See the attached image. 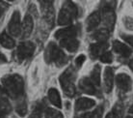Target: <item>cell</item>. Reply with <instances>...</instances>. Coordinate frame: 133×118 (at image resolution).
Listing matches in <instances>:
<instances>
[{"mask_svg": "<svg viewBox=\"0 0 133 118\" xmlns=\"http://www.w3.org/2000/svg\"><path fill=\"white\" fill-rule=\"evenodd\" d=\"M53 1L54 0H39V2L41 4L42 9H47L50 7H53Z\"/></svg>", "mask_w": 133, "mask_h": 118, "instance_id": "30", "label": "cell"}, {"mask_svg": "<svg viewBox=\"0 0 133 118\" xmlns=\"http://www.w3.org/2000/svg\"><path fill=\"white\" fill-rule=\"evenodd\" d=\"M103 83H104V90L106 93H110L114 83V72L110 67L105 68L104 76H103Z\"/></svg>", "mask_w": 133, "mask_h": 118, "instance_id": "11", "label": "cell"}, {"mask_svg": "<svg viewBox=\"0 0 133 118\" xmlns=\"http://www.w3.org/2000/svg\"><path fill=\"white\" fill-rule=\"evenodd\" d=\"M85 60H86V56L84 54H80L79 56L75 59V64H76L77 67H81L82 64L85 62Z\"/></svg>", "mask_w": 133, "mask_h": 118, "instance_id": "31", "label": "cell"}, {"mask_svg": "<svg viewBox=\"0 0 133 118\" xmlns=\"http://www.w3.org/2000/svg\"><path fill=\"white\" fill-rule=\"evenodd\" d=\"M74 79H75V71L72 67L68 68L60 77V83L62 89L65 94L69 97H72L75 94V86H74Z\"/></svg>", "mask_w": 133, "mask_h": 118, "instance_id": "4", "label": "cell"}, {"mask_svg": "<svg viewBox=\"0 0 133 118\" xmlns=\"http://www.w3.org/2000/svg\"><path fill=\"white\" fill-rule=\"evenodd\" d=\"M96 105V102L93 99L89 98H80L75 102V109L77 111H81V110H85L88 108H93Z\"/></svg>", "mask_w": 133, "mask_h": 118, "instance_id": "16", "label": "cell"}, {"mask_svg": "<svg viewBox=\"0 0 133 118\" xmlns=\"http://www.w3.org/2000/svg\"><path fill=\"white\" fill-rule=\"evenodd\" d=\"M59 41H60L61 47L66 48V51L70 52H75L78 49L79 42L76 39V37L65 38V39H61Z\"/></svg>", "mask_w": 133, "mask_h": 118, "instance_id": "9", "label": "cell"}, {"mask_svg": "<svg viewBox=\"0 0 133 118\" xmlns=\"http://www.w3.org/2000/svg\"><path fill=\"white\" fill-rule=\"evenodd\" d=\"M17 112L18 113L19 116H21V117L25 116V114L27 113V105H26V102L24 101V100H21L20 103L17 104Z\"/></svg>", "mask_w": 133, "mask_h": 118, "instance_id": "25", "label": "cell"}, {"mask_svg": "<svg viewBox=\"0 0 133 118\" xmlns=\"http://www.w3.org/2000/svg\"><path fill=\"white\" fill-rule=\"evenodd\" d=\"M12 110L10 102L6 98H0V114L3 116H7Z\"/></svg>", "mask_w": 133, "mask_h": 118, "instance_id": "21", "label": "cell"}, {"mask_svg": "<svg viewBox=\"0 0 133 118\" xmlns=\"http://www.w3.org/2000/svg\"><path fill=\"white\" fill-rule=\"evenodd\" d=\"M127 118H133V117H131V116H127Z\"/></svg>", "mask_w": 133, "mask_h": 118, "instance_id": "40", "label": "cell"}, {"mask_svg": "<svg viewBox=\"0 0 133 118\" xmlns=\"http://www.w3.org/2000/svg\"><path fill=\"white\" fill-rule=\"evenodd\" d=\"M2 14H3V9H2V7L0 6V17L2 16Z\"/></svg>", "mask_w": 133, "mask_h": 118, "instance_id": "38", "label": "cell"}, {"mask_svg": "<svg viewBox=\"0 0 133 118\" xmlns=\"http://www.w3.org/2000/svg\"><path fill=\"white\" fill-rule=\"evenodd\" d=\"M123 39L127 44H129L131 47H133V36H129V35H122Z\"/></svg>", "mask_w": 133, "mask_h": 118, "instance_id": "32", "label": "cell"}, {"mask_svg": "<svg viewBox=\"0 0 133 118\" xmlns=\"http://www.w3.org/2000/svg\"><path fill=\"white\" fill-rule=\"evenodd\" d=\"M8 1H14V0H8Z\"/></svg>", "mask_w": 133, "mask_h": 118, "instance_id": "41", "label": "cell"}, {"mask_svg": "<svg viewBox=\"0 0 133 118\" xmlns=\"http://www.w3.org/2000/svg\"><path fill=\"white\" fill-rule=\"evenodd\" d=\"M102 112H103V108L100 105L98 108H97L91 114V118H102Z\"/></svg>", "mask_w": 133, "mask_h": 118, "instance_id": "29", "label": "cell"}, {"mask_svg": "<svg viewBox=\"0 0 133 118\" xmlns=\"http://www.w3.org/2000/svg\"><path fill=\"white\" fill-rule=\"evenodd\" d=\"M105 118H114V117H113V115H112V113L110 112V113H108V114H107V116Z\"/></svg>", "mask_w": 133, "mask_h": 118, "instance_id": "37", "label": "cell"}, {"mask_svg": "<svg viewBox=\"0 0 133 118\" xmlns=\"http://www.w3.org/2000/svg\"><path fill=\"white\" fill-rule=\"evenodd\" d=\"M125 27L130 29V30H132L133 29V20H131L130 17H127V20H125Z\"/></svg>", "mask_w": 133, "mask_h": 118, "instance_id": "33", "label": "cell"}, {"mask_svg": "<svg viewBox=\"0 0 133 118\" xmlns=\"http://www.w3.org/2000/svg\"><path fill=\"white\" fill-rule=\"evenodd\" d=\"M100 20H101V15L98 11L91 14L86 20L87 31H93L94 29H96L100 23Z\"/></svg>", "mask_w": 133, "mask_h": 118, "instance_id": "10", "label": "cell"}, {"mask_svg": "<svg viewBox=\"0 0 133 118\" xmlns=\"http://www.w3.org/2000/svg\"><path fill=\"white\" fill-rule=\"evenodd\" d=\"M43 109H44V105H43V103H42V102L37 103L36 105L33 108L32 112H31L30 118H42Z\"/></svg>", "mask_w": 133, "mask_h": 118, "instance_id": "22", "label": "cell"}, {"mask_svg": "<svg viewBox=\"0 0 133 118\" xmlns=\"http://www.w3.org/2000/svg\"><path fill=\"white\" fill-rule=\"evenodd\" d=\"M35 51V45L32 42H23L18 45L17 49V60L22 61L30 58Z\"/></svg>", "mask_w": 133, "mask_h": 118, "instance_id": "5", "label": "cell"}, {"mask_svg": "<svg viewBox=\"0 0 133 118\" xmlns=\"http://www.w3.org/2000/svg\"><path fill=\"white\" fill-rule=\"evenodd\" d=\"M116 83L118 88L123 92H128L132 86V80L128 74H119L116 77Z\"/></svg>", "mask_w": 133, "mask_h": 118, "instance_id": "7", "label": "cell"}, {"mask_svg": "<svg viewBox=\"0 0 133 118\" xmlns=\"http://www.w3.org/2000/svg\"><path fill=\"white\" fill-rule=\"evenodd\" d=\"M0 45L5 48H13L15 47V41L11 36L3 32L0 34Z\"/></svg>", "mask_w": 133, "mask_h": 118, "instance_id": "19", "label": "cell"}, {"mask_svg": "<svg viewBox=\"0 0 133 118\" xmlns=\"http://www.w3.org/2000/svg\"><path fill=\"white\" fill-rule=\"evenodd\" d=\"M129 67H130V69L133 71V59L129 62Z\"/></svg>", "mask_w": 133, "mask_h": 118, "instance_id": "36", "label": "cell"}, {"mask_svg": "<svg viewBox=\"0 0 133 118\" xmlns=\"http://www.w3.org/2000/svg\"><path fill=\"white\" fill-rule=\"evenodd\" d=\"M44 115L45 118H64L63 114L60 111H58L57 109L51 108H47L44 110Z\"/></svg>", "mask_w": 133, "mask_h": 118, "instance_id": "24", "label": "cell"}, {"mask_svg": "<svg viewBox=\"0 0 133 118\" xmlns=\"http://www.w3.org/2000/svg\"><path fill=\"white\" fill-rule=\"evenodd\" d=\"M112 115L114 118H122L123 116V105L122 104H117L115 105V108H113V110L111 111Z\"/></svg>", "mask_w": 133, "mask_h": 118, "instance_id": "26", "label": "cell"}, {"mask_svg": "<svg viewBox=\"0 0 133 118\" xmlns=\"http://www.w3.org/2000/svg\"><path fill=\"white\" fill-rule=\"evenodd\" d=\"M77 36V27L76 26H68L63 29H59L55 33V37L58 40L65 39V38L76 37Z\"/></svg>", "mask_w": 133, "mask_h": 118, "instance_id": "14", "label": "cell"}, {"mask_svg": "<svg viewBox=\"0 0 133 118\" xmlns=\"http://www.w3.org/2000/svg\"><path fill=\"white\" fill-rule=\"evenodd\" d=\"M8 30L11 35L17 37L21 32V21H20V14L18 11H15L13 16L11 17L9 24H8Z\"/></svg>", "mask_w": 133, "mask_h": 118, "instance_id": "6", "label": "cell"}, {"mask_svg": "<svg viewBox=\"0 0 133 118\" xmlns=\"http://www.w3.org/2000/svg\"><path fill=\"white\" fill-rule=\"evenodd\" d=\"M0 118H6L5 116H0Z\"/></svg>", "mask_w": 133, "mask_h": 118, "instance_id": "39", "label": "cell"}, {"mask_svg": "<svg viewBox=\"0 0 133 118\" xmlns=\"http://www.w3.org/2000/svg\"><path fill=\"white\" fill-rule=\"evenodd\" d=\"M109 37V30L108 29H100L94 34V38L97 42H106Z\"/></svg>", "mask_w": 133, "mask_h": 118, "instance_id": "23", "label": "cell"}, {"mask_svg": "<svg viewBox=\"0 0 133 118\" xmlns=\"http://www.w3.org/2000/svg\"><path fill=\"white\" fill-rule=\"evenodd\" d=\"M100 72H101L100 67L98 65H97V66H95V68H94L92 73H91L90 79L97 87L100 86Z\"/></svg>", "mask_w": 133, "mask_h": 118, "instance_id": "20", "label": "cell"}, {"mask_svg": "<svg viewBox=\"0 0 133 118\" xmlns=\"http://www.w3.org/2000/svg\"><path fill=\"white\" fill-rule=\"evenodd\" d=\"M78 10L76 5L70 0H66L61 8L58 15V24L59 25H70L77 17Z\"/></svg>", "mask_w": 133, "mask_h": 118, "instance_id": "2", "label": "cell"}, {"mask_svg": "<svg viewBox=\"0 0 133 118\" xmlns=\"http://www.w3.org/2000/svg\"><path fill=\"white\" fill-rule=\"evenodd\" d=\"M97 86L94 84L92 80L88 78H83L79 82V89L85 94L89 95H97Z\"/></svg>", "mask_w": 133, "mask_h": 118, "instance_id": "8", "label": "cell"}, {"mask_svg": "<svg viewBox=\"0 0 133 118\" xmlns=\"http://www.w3.org/2000/svg\"><path fill=\"white\" fill-rule=\"evenodd\" d=\"M33 30V20L31 16L26 15L23 18V21L21 22V36L23 38H28L32 33Z\"/></svg>", "mask_w": 133, "mask_h": 118, "instance_id": "13", "label": "cell"}, {"mask_svg": "<svg viewBox=\"0 0 133 118\" xmlns=\"http://www.w3.org/2000/svg\"><path fill=\"white\" fill-rule=\"evenodd\" d=\"M99 57H100L101 62L106 63V64H109V63H111V62L113 61V55H112V53H111L110 51H105L101 55H100Z\"/></svg>", "mask_w": 133, "mask_h": 118, "instance_id": "27", "label": "cell"}, {"mask_svg": "<svg viewBox=\"0 0 133 118\" xmlns=\"http://www.w3.org/2000/svg\"><path fill=\"white\" fill-rule=\"evenodd\" d=\"M2 91L14 100L22 97L24 82L19 74H10L2 79Z\"/></svg>", "mask_w": 133, "mask_h": 118, "instance_id": "1", "label": "cell"}, {"mask_svg": "<svg viewBox=\"0 0 133 118\" xmlns=\"http://www.w3.org/2000/svg\"><path fill=\"white\" fill-rule=\"evenodd\" d=\"M3 63H7V58L3 53L0 52V64H3Z\"/></svg>", "mask_w": 133, "mask_h": 118, "instance_id": "34", "label": "cell"}, {"mask_svg": "<svg viewBox=\"0 0 133 118\" xmlns=\"http://www.w3.org/2000/svg\"><path fill=\"white\" fill-rule=\"evenodd\" d=\"M44 59L46 63H55L57 66H63L66 64V56L54 43H49L47 45L44 51Z\"/></svg>", "mask_w": 133, "mask_h": 118, "instance_id": "3", "label": "cell"}, {"mask_svg": "<svg viewBox=\"0 0 133 118\" xmlns=\"http://www.w3.org/2000/svg\"><path fill=\"white\" fill-rule=\"evenodd\" d=\"M116 0H102V9H114Z\"/></svg>", "mask_w": 133, "mask_h": 118, "instance_id": "28", "label": "cell"}, {"mask_svg": "<svg viewBox=\"0 0 133 118\" xmlns=\"http://www.w3.org/2000/svg\"><path fill=\"white\" fill-rule=\"evenodd\" d=\"M108 47L106 42H97V44L91 45L90 47V54L91 57L93 59L99 57L100 55L106 51V48Z\"/></svg>", "mask_w": 133, "mask_h": 118, "instance_id": "12", "label": "cell"}, {"mask_svg": "<svg viewBox=\"0 0 133 118\" xmlns=\"http://www.w3.org/2000/svg\"><path fill=\"white\" fill-rule=\"evenodd\" d=\"M91 114L92 113H84V114H80L76 116L75 118H91Z\"/></svg>", "mask_w": 133, "mask_h": 118, "instance_id": "35", "label": "cell"}, {"mask_svg": "<svg viewBox=\"0 0 133 118\" xmlns=\"http://www.w3.org/2000/svg\"><path fill=\"white\" fill-rule=\"evenodd\" d=\"M113 48L117 53L122 55L123 57H128L131 54V49H130L129 47H127V45H124L123 43L119 42V41H114Z\"/></svg>", "mask_w": 133, "mask_h": 118, "instance_id": "17", "label": "cell"}, {"mask_svg": "<svg viewBox=\"0 0 133 118\" xmlns=\"http://www.w3.org/2000/svg\"><path fill=\"white\" fill-rule=\"evenodd\" d=\"M0 2H1V0H0Z\"/></svg>", "mask_w": 133, "mask_h": 118, "instance_id": "42", "label": "cell"}, {"mask_svg": "<svg viewBox=\"0 0 133 118\" xmlns=\"http://www.w3.org/2000/svg\"><path fill=\"white\" fill-rule=\"evenodd\" d=\"M48 99H49L50 103L54 105L57 108H62V101H61L60 94L57 89L55 88H50L48 90Z\"/></svg>", "mask_w": 133, "mask_h": 118, "instance_id": "18", "label": "cell"}, {"mask_svg": "<svg viewBox=\"0 0 133 118\" xmlns=\"http://www.w3.org/2000/svg\"><path fill=\"white\" fill-rule=\"evenodd\" d=\"M103 20L104 23L107 26L108 30H112V28L115 23V14L114 9H102Z\"/></svg>", "mask_w": 133, "mask_h": 118, "instance_id": "15", "label": "cell"}]
</instances>
